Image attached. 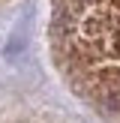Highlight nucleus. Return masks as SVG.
Masks as SVG:
<instances>
[{"label":"nucleus","mask_w":120,"mask_h":123,"mask_svg":"<svg viewBox=\"0 0 120 123\" xmlns=\"http://www.w3.org/2000/svg\"><path fill=\"white\" fill-rule=\"evenodd\" d=\"M51 57L69 90L120 123V0H51Z\"/></svg>","instance_id":"nucleus-1"},{"label":"nucleus","mask_w":120,"mask_h":123,"mask_svg":"<svg viewBox=\"0 0 120 123\" xmlns=\"http://www.w3.org/2000/svg\"><path fill=\"white\" fill-rule=\"evenodd\" d=\"M3 3H9V0H0V6H3Z\"/></svg>","instance_id":"nucleus-3"},{"label":"nucleus","mask_w":120,"mask_h":123,"mask_svg":"<svg viewBox=\"0 0 120 123\" xmlns=\"http://www.w3.org/2000/svg\"><path fill=\"white\" fill-rule=\"evenodd\" d=\"M27 123H48V120H27Z\"/></svg>","instance_id":"nucleus-2"}]
</instances>
